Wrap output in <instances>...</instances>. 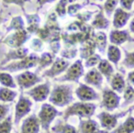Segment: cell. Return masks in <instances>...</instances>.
I'll use <instances>...</instances> for the list:
<instances>
[{"instance_id": "45", "label": "cell", "mask_w": 134, "mask_h": 133, "mask_svg": "<svg viewBox=\"0 0 134 133\" xmlns=\"http://www.w3.org/2000/svg\"><path fill=\"white\" fill-rule=\"evenodd\" d=\"M119 5L122 9L130 12L132 9V7L134 4V0H119Z\"/></svg>"}, {"instance_id": "5", "label": "cell", "mask_w": 134, "mask_h": 133, "mask_svg": "<svg viewBox=\"0 0 134 133\" xmlns=\"http://www.w3.org/2000/svg\"><path fill=\"white\" fill-rule=\"evenodd\" d=\"M31 35L25 30L13 31L0 40V44H5L10 49H19L30 39Z\"/></svg>"}, {"instance_id": "3", "label": "cell", "mask_w": 134, "mask_h": 133, "mask_svg": "<svg viewBox=\"0 0 134 133\" xmlns=\"http://www.w3.org/2000/svg\"><path fill=\"white\" fill-rule=\"evenodd\" d=\"M97 105L89 102H75L67 107L63 113V119L67 120L70 117L77 116L80 118H89L93 116Z\"/></svg>"}, {"instance_id": "22", "label": "cell", "mask_w": 134, "mask_h": 133, "mask_svg": "<svg viewBox=\"0 0 134 133\" xmlns=\"http://www.w3.org/2000/svg\"><path fill=\"white\" fill-rule=\"evenodd\" d=\"M96 44L93 40V37L91 39L87 40L85 42L82 43V46L80 48V58L81 60H86L88 57L96 53Z\"/></svg>"}, {"instance_id": "31", "label": "cell", "mask_w": 134, "mask_h": 133, "mask_svg": "<svg viewBox=\"0 0 134 133\" xmlns=\"http://www.w3.org/2000/svg\"><path fill=\"white\" fill-rule=\"evenodd\" d=\"M52 130L55 133H79L76 128L67 123L58 122L55 126L52 128Z\"/></svg>"}, {"instance_id": "53", "label": "cell", "mask_w": 134, "mask_h": 133, "mask_svg": "<svg viewBox=\"0 0 134 133\" xmlns=\"http://www.w3.org/2000/svg\"><path fill=\"white\" fill-rule=\"evenodd\" d=\"M95 1H98V2H102V1H104V0H95Z\"/></svg>"}, {"instance_id": "50", "label": "cell", "mask_w": 134, "mask_h": 133, "mask_svg": "<svg viewBox=\"0 0 134 133\" xmlns=\"http://www.w3.org/2000/svg\"><path fill=\"white\" fill-rule=\"evenodd\" d=\"M7 19H8V18L5 17V15H4V10L0 8V27H1V25H2L3 23L6 22Z\"/></svg>"}, {"instance_id": "4", "label": "cell", "mask_w": 134, "mask_h": 133, "mask_svg": "<svg viewBox=\"0 0 134 133\" xmlns=\"http://www.w3.org/2000/svg\"><path fill=\"white\" fill-rule=\"evenodd\" d=\"M59 115H62V112L58 111V109H56L54 106L47 103L43 104L38 114V118H39L41 127L43 129V130L49 132L51 124Z\"/></svg>"}, {"instance_id": "18", "label": "cell", "mask_w": 134, "mask_h": 133, "mask_svg": "<svg viewBox=\"0 0 134 133\" xmlns=\"http://www.w3.org/2000/svg\"><path fill=\"white\" fill-rule=\"evenodd\" d=\"M84 81L86 85L100 89L103 85V75L97 68H92L85 74Z\"/></svg>"}, {"instance_id": "43", "label": "cell", "mask_w": 134, "mask_h": 133, "mask_svg": "<svg viewBox=\"0 0 134 133\" xmlns=\"http://www.w3.org/2000/svg\"><path fill=\"white\" fill-rule=\"evenodd\" d=\"M28 1H30V0H2V2L5 5H16V6L19 7L23 11V13H26V11H25V4Z\"/></svg>"}, {"instance_id": "40", "label": "cell", "mask_w": 134, "mask_h": 133, "mask_svg": "<svg viewBox=\"0 0 134 133\" xmlns=\"http://www.w3.org/2000/svg\"><path fill=\"white\" fill-rule=\"evenodd\" d=\"M30 49L34 52H40L43 50V41L39 38H34L30 42Z\"/></svg>"}, {"instance_id": "11", "label": "cell", "mask_w": 134, "mask_h": 133, "mask_svg": "<svg viewBox=\"0 0 134 133\" xmlns=\"http://www.w3.org/2000/svg\"><path fill=\"white\" fill-rule=\"evenodd\" d=\"M102 107L108 111H113L119 107L120 96L112 89L106 88L102 93Z\"/></svg>"}, {"instance_id": "6", "label": "cell", "mask_w": 134, "mask_h": 133, "mask_svg": "<svg viewBox=\"0 0 134 133\" xmlns=\"http://www.w3.org/2000/svg\"><path fill=\"white\" fill-rule=\"evenodd\" d=\"M14 79L17 84V86H19L21 91L26 89L29 90L42 81V77L39 76L35 72L33 73L30 71H24L16 75Z\"/></svg>"}, {"instance_id": "13", "label": "cell", "mask_w": 134, "mask_h": 133, "mask_svg": "<svg viewBox=\"0 0 134 133\" xmlns=\"http://www.w3.org/2000/svg\"><path fill=\"white\" fill-rule=\"evenodd\" d=\"M75 95L77 98L81 102H89V101H97L99 100V96L94 88L86 85V84H80L79 86L75 89Z\"/></svg>"}, {"instance_id": "27", "label": "cell", "mask_w": 134, "mask_h": 133, "mask_svg": "<svg viewBox=\"0 0 134 133\" xmlns=\"http://www.w3.org/2000/svg\"><path fill=\"white\" fill-rule=\"evenodd\" d=\"M93 40L95 41L96 48L98 50V52L101 54H105L107 48V35L105 32L98 31L94 32L93 34Z\"/></svg>"}, {"instance_id": "23", "label": "cell", "mask_w": 134, "mask_h": 133, "mask_svg": "<svg viewBox=\"0 0 134 133\" xmlns=\"http://www.w3.org/2000/svg\"><path fill=\"white\" fill-rule=\"evenodd\" d=\"M110 85H111L112 90L117 94H120L124 91L125 87H126V82L120 73L114 74V75L110 79Z\"/></svg>"}, {"instance_id": "42", "label": "cell", "mask_w": 134, "mask_h": 133, "mask_svg": "<svg viewBox=\"0 0 134 133\" xmlns=\"http://www.w3.org/2000/svg\"><path fill=\"white\" fill-rule=\"evenodd\" d=\"M10 107H11L10 104L0 103V122L3 121L9 115Z\"/></svg>"}, {"instance_id": "48", "label": "cell", "mask_w": 134, "mask_h": 133, "mask_svg": "<svg viewBox=\"0 0 134 133\" xmlns=\"http://www.w3.org/2000/svg\"><path fill=\"white\" fill-rule=\"evenodd\" d=\"M110 133H129L124 129V128L122 127V125H119L118 127H116L114 129H112V131Z\"/></svg>"}, {"instance_id": "44", "label": "cell", "mask_w": 134, "mask_h": 133, "mask_svg": "<svg viewBox=\"0 0 134 133\" xmlns=\"http://www.w3.org/2000/svg\"><path fill=\"white\" fill-rule=\"evenodd\" d=\"M93 14H94L93 11H85V12H81V13H77L75 17L77 18L78 21H81L83 23H86L91 19Z\"/></svg>"}, {"instance_id": "21", "label": "cell", "mask_w": 134, "mask_h": 133, "mask_svg": "<svg viewBox=\"0 0 134 133\" xmlns=\"http://www.w3.org/2000/svg\"><path fill=\"white\" fill-rule=\"evenodd\" d=\"M109 20L104 15V9L100 8V11L95 16L91 23V27L96 30H108L109 27Z\"/></svg>"}, {"instance_id": "39", "label": "cell", "mask_w": 134, "mask_h": 133, "mask_svg": "<svg viewBox=\"0 0 134 133\" xmlns=\"http://www.w3.org/2000/svg\"><path fill=\"white\" fill-rule=\"evenodd\" d=\"M124 99H125V104L123 106L127 105L128 103H130L134 100V88L132 87V85H126V87L124 89Z\"/></svg>"}, {"instance_id": "14", "label": "cell", "mask_w": 134, "mask_h": 133, "mask_svg": "<svg viewBox=\"0 0 134 133\" xmlns=\"http://www.w3.org/2000/svg\"><path fill=\"white\" fill-rule=\"evenodd\" d=\"M30 54V49L21 47L19 49H10L8 52H6L4 58L0 62V66H4L8 63L14 61H19L23 58L27 57Z\"/></svg>"}, {"instance_id": "2", "label": "cell", "mask_w": 134, "mask_h": 133, "mask_svg": "<svg viewBox=\"0 0 134 133\" xmlns=\"http://www.w3.org/2000/svg\"><path fill=\"white\" fill-rule=\"evenodd\" d=\"M40 56L35 52L30 53L27 57L23 58L19 61H14L4 66H0V71L7 73H17V72H24L29 71L30 69L37 67L39 63Z\"/></svg>"}, {"instance_id": "1", "label": "cell", "mask_w": 134, "mask_h": 133, "mask_svg": "<svg viewBox=\"0 0 134 133\" xmlns=\"http://www.w3.org/2000/svg\"><path fill=\"white\" fill-rule=\"evenodd\" d=\"M74 100L73 86L71 85H55L49 96V101L54 107H66L73 103Z\"/></svg>"}, {"instance_id": "19", "label": "cell", "mask_w": 134, "mask_h": 133, "mask_svg": "<svg viewBox=\"0 0 134 133\" xmlns=\"http://www.w3.org/2000/svg\"><path fill=\"white\" fill-rule=\"evenodd\" d=\"M25 19H26V22L28 26L26 27V30L29 33L36 34L38 30L40 29V24H41V18H40L39 14H28L24 13Z\"/></svg>"}, {"instance_id": "12", "label": "cell", "mask_w": 134, "mask_h": 133, "mask_svg": "<svg viewBox=\"0 0 134 133\" xmlns=\"http://www.w3.org/2000/svg\"><path fill=\"white\" fill-rule=\"evenodd\" d=\"M70 65L69 61L63 59V58H56L54 62L52 63L50 69L46 70L42 74V77L48 78H54L56 76L60 75L62 73L65 72L68 69Z\"/></svg>"}, {"instance_id": "8", "label": "cell", "mask_w": 134, "mask_h": 133, "mask_svg": "<svg viewBox=\"0 0 134 133\" xmlns=\"http://www.w3.org/2000/svg\"><path fill=\"white\" fill-rule=\"evenodd\" d=\"M32 107V101L23 94H20L19 100L15 106V114H14V124L18 126L19 122L26 116L30 114Z\"/></svg>"}, {"instance_id": "34", "label": "cell", "mask_w": 134, "mask_h": 133, "mask_svg": "<svg viewBox=\"0 0 134 133\" xmlns=\"http://www.w3.org/2000/svg\"><path fill=\"white\" fill-rule=\"evenodd\" d=\"M125 52V58L122 61V65L127 69H134V51L129 52L125 48H122Z\"/></svg>"}, {"instance_id": "28", "label": "cell", "mask_w": 134, "mask_h": 133, "mask_svg": "<svg viewBox=\"0 0 134 133\" xmlns=\"http://www.w3.org/2000/svg\"><path fill=\"white\" fill-rule=\"evenodd\" d=\"M107 56H108V61L113 63L114 65L118 66L119 61L121 59V52L120 49L116 45H108V52H107Z\"/></svg>"}, {"instance_id": "37", "label": "cell", "mask_w": 134, "mask_h": 133, "mask_svg": "<svg viewBox=\"0 0 134 133\" xmlns=\"http://www.w3.org/2000/svg\"><path fill=\"white\" fill-rule=\"evenodd\" d=\"M85 6H86V4H80V3H76V2L73 3V4H70L69 6L67 7L66 12L71 17H75Z\"/></svg>"}, {"instance_id": "16", "label": "cell", "mask_w": 134, "mask_h": 133, "mask_svg": "<svg viewBox=\"0 0 134 133\" xmlns=\"http://www.w3.org/2000/svg\"><path fill=\"white\" fill-rule=\"evenodd\" d=\"M109 41L112 45L119 46L125 42H132L134 41V38H132L130 34V31L127 30H112L109 33Z\"/></svg>"}, {"instance_id": "49", "label": "cell", "mask_w": 134, "mask_h": 133, "mask_svg": "<svg viewBox=\"0 0 134 133\" xmlns=\"http://www.w3.org/2000/svg\"><path fill=\"white\" fill-rule=\"evenodd\" d=\"M127 79H128L129 85H134V70L130 72L128 74V76H127Z\"/></svg>"}, {"instance_id": "30", "label": "cell", "mask_w": 134, "mask_h": 133, "mask_svg": "<svg viewBox=\"0 0 134 133\" xmlns=\"http://www.w3.org/2000/svg\"><path fill=\"white\" fill-rule=\"evenodd\" d=\"M0 85L4 87L11 89H16L18 87L13 76L9 73L3 72V71H0Z\"/></svg>"}, {"instance_id": "10", "label": "cell", "mask_w": 134, "mask_h": 133, "mask_svg": "<svg viewBox=\"0 0 134 133\" xmlns=\"http://www.w3.org/2000/svg\"><path fill=\"white\" fill-rule=\"evenodd\" d=\"M128 112H130V110L124 111V112L119 113V114L111 115L108 112L103 111L97 115V118L100 121V126L103 129H105L106 130H112L118 126V119L119 118L124 117Z\"/></svg>"}, {"instance_id": "54", "label": "cell", "mask_w": 134, "mask_h": 133, "mask_svg": "<svg viewBox=\"0 0 134 133\" xmlns=\"http://www.w3.org/2000/svg\"><path fill=\"white\" fill-rule=\"evenodd\" d=\"M132 109H134V106H133V107H131V108H130V111H131V110H132Z\"/></svg>"}, {"instance_id": "25", "label": "cell", "mask_w": 134, "mask_h": 133, "mask_svg": "<svg viewBox=\"0 0 134 133\" xmlns=\"http://www.w3.org/2000/svg\"><path fill=\"white\" fill-rule=\"evenodd\" d=\"M54 57H55V55L52 54V52H42L39 58V63H38L37 69L35 72L36 74H38V73L42 71L43 69L52 65L54 62Z\"/></svg>"}, {"instance_id": "36", "label": "cell", "mask_w": 134, "mask_h": 133, "mask_svg": "<svg viewBox=\"0 0 134 133\" xmlns=\"http://www.w3.org/2000/svg\"><path fill=\"white\" fill-rule=\"evenodd\" d=\"M77 52H78V50H77L75 47L65 48L61 51V56H62V58H63V59L68 61V60L74 59V58L77 55Z\"/></svg>"}, {"instance_id": "41", "label": "cell", "mask_w": 134, "mask_h": 133, "mask_svg": "<svg viewBox=\"0 0 134 133\" xmlns=\"http://www.w3.org/2000/svg\"><path fill=\"white\" fill-rule=\"evenodd\" d=\"M122 127L124 128V129L129 133H133L134 132V118L132 116H129L127 118V119L123 122Z\"/></svg>"}, {"instance_id": "17", "label": "cell", "mask_w": 134, "mask_h": 133, "mask_svg": "<svg viewBox=\"0 0 134 133\" xmlns=\"http://www.w3.org/2000/svg\"><path fill=\"white\" fill-rule=\"evenodd\" d=\"M41 129L39 118L35 114L27 117L22 121L20 127V133H39Z\"/></svg>"}, {"instance_id": "47", "label": "cell", "mask_w": 134, "mask_h": 133, "mask_svg": "<svg viewBox=\"0 0 134 133\" xmlns=\"http://www.w3.org/2000/svg\"><path fill=\"white\" fill-rule=\"evenodd\" d=\"M57 1V0H37V4H38V8H41L44 5L49 4V3H53Z\"/></svg>"}, {"instance_id": "7", "label": "cell", "mask_w": 134, "mask_h": 133, "mask_svg": "<svg viewBox=\"0 0 134 133\" xmlns=\"http://www.w3.org/2000/svg\"><path fill=\"white\" fill-rule=\"evenodd\" d=\"M85 74V67L82 60H77L68 67L65 74L61 77L55 79L56 82H75L78 83L79 79Z\"/></svg>"}, {"instance_id": "46", "label": "cell", "mask_w": 134, "mask_h": 133, "mask_svg": "<svg viewBox=\"0 0 134 133\" xmlns=\"http://www.w3.org/2000/svg\"><path fill=\"white\" fill-rule=\"evenodd\" d=\"M50 44V50L52 51V54H57L58 52L61 50V43H60V41H52L51 42H49Z\"/></svg>"}, {"instance_id": "29", "label": "cell", "mask_w": 134, "mask_h": 133, "mask_svg": "<svg viewBox=\"0 0 134 133\" xmlns=\"http://www.w3.org/2000/svg\"><path fill=\"white\" fill-rule=\"evenodd\" d=\"M18 92L14 89L8 87H0V102L2 103H11L17 98Z\"/></svg>"}, {"instance_id": "15", "label": "cell", "mask_w": 134, "mask_h": 133, "mask_svg": "<svg viewBox=\"0 0 134 133\" xmlns=\"http://www.w3.org/2000/svg\"><path fill=\"white\" fill-rule=\"evenodd\" d=\"M133 14L134 12L126 11L122 9L120 7L116 8L113 15V27L115 28V30H120L124 28L130 18L133 16Z\"/></svg>"}, {"instance_id": "38", "label": "cell", "mask_w": 134, "mask_h": 133, "mask_svg": "<svg viewBox=\"0 0 134 133\" xmlns=\"http://www.w3.org/2000/svg\"><path fill=\"white\" fill-rule=\"evenodd\" d=\"M100 61H101V56L97 53H95L86 60L84 67H86V68H91V67H94L98 64V63Z\"/></svg>"}, {"instance_id": "35", "label": "cell", "mask_w": 134, "mask_h": 133, "mask_svg": "<svg viewBox=\"0 0 134 133\" xmlns=\"http://www.w3.org/2000/svg\"><path fill=\"white\" fill-rule=\"evenodd\" d=\"M119 3V0H106L103 9L106 12L108 17H111V15L114 13L115 9L117 8Z\"/></svg>"}, {"instance_id": "32", "label": "cell", "mask_w": 134, "mask_h": 133, "mask_svg": "<svg viewBox=\"0 0 134 133\" xmlns=\"http://www.w3.org/2000/svg\"><path fill=\"white\" fill-rule=\"evenodd\" d=\"M77 0H60L55 7V13L58 17L64 18L66 16V8L70 4L75 3Z\"/></svg>"}, {"instance_id": "26", "label": "cell", "mask_w": 134, "mask_h": 133, "mask_svg": "<svg viewBox=\"0 0 134 133\" xmlns=\"http://www.w3.org/2000/svg\"><path fill=\"white\" fill-rule=\"evenodd\" d=\"M26 29L25 21L23 19L22 16H15L11 19L8 26L6 28V33H9L11 31H18Z\"/></svg>"}, {"instance_id": "52", "label": "cell", "mask_w": 134, "mask_h": 133, "mask_svg": "<svg viewBox=\"0 0 134 133\" xmlns=\"http://www.w3.org/2000/svg\"><path fill=\"white\" fill-rule=\"evenodd\" d=\"M96 133H109V132L108 130H106V129H98Z\"/></svg>"}, {"instance_id": "9", "label": "cell", "mask_w": 134, "mask_h": 133, "mask_svg": "<svg viewBox=\"0 0 134 133\" xmlns=\"http://www.w3.org/2000/svg\"><path fill=\"white\" fill-rule=\"evenodd\" d=\"M51 93V83L45 82L44 84L37 85L26 91L25 94L35 102H43L49 97Z\"/></svg>"}, {"instance_id": "51", "label": "cell", "mask_w": 134, "mask_h": 133, "mask_svg": "<svg viewBox=\"0 0 134 133\" xmlns=\"http://www.w3.org/2000/svg\"><path fill=\"white\" fill-rule=\"evenodd\" d=\"M129 31L132 32V33H134V18L131 19V21L130 22V25H129Z\"/></svg>"}, {"instance_id": "33", "label": "cell", "mask_w": 134, "mask_h": 133, "mask_svg": "<svg viewBox=\"0 0 134 133\" xmlns=\"http://www.w3.org/2000/svg\"><path fill=\"white\" fill-rule=\"evenodd\" d=\"M13 118L11 115H8L7 118L0 122V133H11L13 128Z\"/></svg>"}, {"instance_id": "24", "label": "cell", "mask_w": 134, "mask_h": 133, "mask_svg": "<svg viewBox=\"0 0 134 133\" xmlns=\"http://www.w3.org/2000/svg\"><path fill=\"white\" fill-rule=\"evenodd\" d=\"M97 70L99 71L103 76L107 78L108 82L110 81L111 77L114 75V67L110 62L106 59H101V61L97 64Z\"/></svg>"}, {"instance_id": "20", "label": "cell", "mask_w": 134, "mask_h": 133, "mask_svg": "<svg viewBox=\"0 0 134 133\" xmlns=\"http://www.w3.org/2000/svg\"><path fill=\"white\" fill-rule=\"evenodd\" d=\"M99 129V125L97 121L90 118L83 119L80 118L79 124V133H96Z\"/></svg>"}]
</instances>
